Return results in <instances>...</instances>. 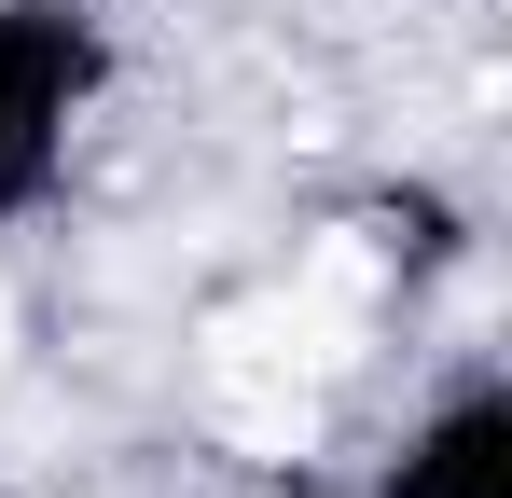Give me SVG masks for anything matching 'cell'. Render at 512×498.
<instances>
[{"label": "cell", "instance_id": "1", "mask_svg": "<svg viewBox=\"0 0 512 498\" xmlns=\"http://www.w3.org/2000/svg\"><path fill=\"white\" fill-rule=\"evenodd\" d=\"M208 346H222V374H291V388H319V374L360 360V305L305 277V291H277V305H236Z\"/></svg>", "mask_w": 512, "mask_h": 498}, {"label": "cell", "instance_id": "2", "mask_svg": "<svg viewBox=\"0 0 512 498\" xmlns=\"http://www.w3.org/2000/svg\"><path fill=\"white\" fill-rule=\"evenodd\" d=\"M222 443H236V457H319V388H291V374H222Z\"/></svg>", "mask_w": 512, "mask_h": 498}, {"label": "cell", "instance_id": "3", "mask_svg": "<svg viewBox=\"0 0 512 498\" xmlns=\"http://www.w3.org/2000/svg\"><path fill=\"white\" fill-rule=\"evenodd\" d=\"M0 360H14V291H0Z\"/></svg>", "mask_w": 512, "mask_h": 498}]
</instances>
